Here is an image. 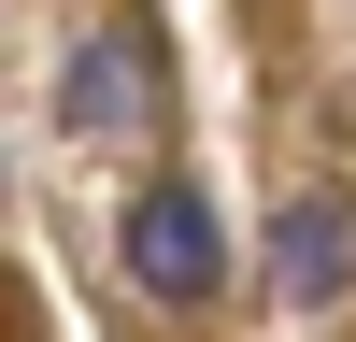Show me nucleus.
Instances as JSON below:
<instances>
[{"mask_svg": "<svg viewBox=\"0 0 356 342\" xmlns=\"http://www.w3.org/2000/svg\"><path fill=\"white\" fill-rule=\"evenodd\" d=\"M129 271H143V300H214V285H228L214 200H200V186H143L129 200Z\"/></svg>", "mask_w": 356, "mask_h": 342, "instance_id": "1", "label": "nucleus"}, {"mask_svg": "<svg viewBox=\"0 0 356 342\" xmlns=\"http://www.w3.org/2000/svg\"><path fill=\"white\" fill-rule=\"evenodd\" d=\"M57 129H86V142H129V129H157V43H143V28L86 43V57H72V86H57Z\"/></svg>", "mask_w": 356, "mask_h": 342, "instance_id": "2", "label": "nucleus"}, {"mask_svg": "<svg viewBox=\"0 0 356 342\" xmlns=\"http://www.w3.org/2000/svg\"><path fill=\"white\" fill-rule=\"evenodd\" d=\"M342 271H356V214H342V200H300V214H285V243H271V300L314 314Z\"/></svg>", "mask_w": 356, "mask_h": 342, "instance_id": "3", "label": "nucleus"}]
</instances>
